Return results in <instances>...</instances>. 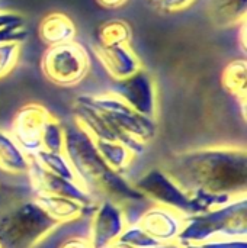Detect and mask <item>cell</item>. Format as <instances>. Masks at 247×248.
<instances>
[{
  "label": "cell",
  "mask_w": 247,
  "mask_h": 248,
  "mask_svg": "<svg viewBox=\"0 0 247 248\" xmlns=\"http://www.w3.org/2000/svg\"><path fill=\"white\" fill-rule=\"evenodd\" d=\"M191 195L197 214L247 195V154L240 145H208L169 157L162 166Z\"/></svg>",
  "instance_id": "1"
},
{
  "label": "cell",
  "mask_w": 247,
  "mask_h": 248,
  "mask_svg": "<svg viewBox=\"0 0 247 248\" xmlns=\"http://www.w3.org/2000/svg\"><path fill=\"white\" fill-rule=\"evenodd\" d=\"M64 154L70 160L80 185L98 201L109 199L124 208L128 203L147 202L131 180L103 161L93 140L77 125L66 128Z\"/></svg>",
  "instance_id": "2"
},
{
  "label": "cell",
  "mask_w": 247,
  "mask_h": 248,
  "mask_svg": "<svg viewBox=\"0 0 247 248\" xmlns=\"http://www.w3.org/2000/svg\"><path fill=\"white\" fill-rule=\"evenodd\" d=\"M58 227L36 205L32 193L10 199L0 208V247L36 248Z\"/></svg>",
  "instance_id": "3"
},
{
  "label": "cell",
  "mask_w": 247,
  "mask_h": 248,
  "mask_svg": "<svg viewBox=\"0 0 247 248\" xmlns=\"http://www.w3.org/2000/svg\"><path fill=\"white\" fill-rule=\"evenodd\" d=\"M247 238V195L202 214L186 217L178 238L183 244H205L217 240Z\"/></svg>",
  "instance_id": "4"
},
{
  "label": "cell",
  "mask_w": 247,
  "mask_h": 248,
  "mask_svg": "<svg viewBox=\"0 0 247 248\" xmlns=\"http://www.w3.org/2000/svg\"><path fill=\"white\" fill-rule=\"evenodd\" d=\"M41 73L60 87H74L90 73L92 61L86 46L77 41L47 46L41 57Z\"/></svg>",
  "instance_id": "5"
},
{
  "label": "cell",
  "mask_w": 247,
  "mask_h": 248,
  "mask_svg": "<svg viewBox=\"0 0 247 248\" xmlns=\"http://www.w3.org/2000/svg\"><path fill=\"white\" fill-rule=\"evenodd\" d=\"M80 97L98 109L116 129L141 144L148 145L157 137V121L138 113L114 93L102 92L96 94H82Z\"/></svg>",
  "instance_id": "6"
},
{
  "label": "cell",
  "mask_w": 247,
  "mask_h": 248,
  "mask_svg": "<svg viewBox=\"0 0 247 248\" xmlns=\"http://www.w3.org/2000/svg\"><path fill=\"white\" fill-rule=\"evenodd\" d=\"M132 185L147 199V202L173 208L185 217L197 214L191 195L186 193L163 167H153L147 170L135 179Z\"/></svg>",
  "instance_id": "7"
},
{
  "label": "cell",
  "mask_w": 247,
  "mask_h": 248,
  "mask_svg": "<svg viewBox=\"0 0 247 248\" xmlns=\"http://www.w3.org/2000/svg\"><path fill=\"white\" fill-rule=\"evenodd\" d=\"M73 118H74V125H77L80 129H83L93 141L122 142L135 154V157L141 155L146 151L147 145L141 144L140 141H137V140L125 135L119 129H116L98 109L90 106L80 96H77L74 100Z\"/></svg>",
  "instance_id": "8"
},
{
  "label": "cell",
  "mask_w": 247,
  "mask_h": 248,
  "mask_svg": "<svg viewBox=\"0 0 247 248\" xmlns=\"http://www.w3.org/2000/svg\"><path fill=\"white\" fill-rule=\"evenodd\" d=\"M138 113L154 118L157 116V86L151 74L141 68L135 74L111 83L109 90Z\"/></svg>",
  "instance_id": "9"
},
{
  "label": "cell",
  "mask_w": 247,
  "mask_h": 248,
  "mask_svg": "<svg viewBox=\"0 0 247 248\" xmlns=\"http://www.w3.org/2000/svg\"><path fill=\"white\" fill-rule=\"evenodd\" d=\"M130 224L125 208L114 201L100 199L93 208L87 238L95 248H106L118 241Z\"/></svg>",
  "instance_id": "10"
},
{
  "label": "cell",
  "mask_w": 247,
  "mask_h": 248,
  "mask_svg": "<svg viewBox=\"0 0 247 248\" xmlns=\"http://www.w3.org/2000/svg\"><path fill=\"white\" fill-rule=\"evenodd\" d=\"M49 115L51 112L45 106L32 102L20 106L12 119L9 132L29 157L42 150L41 135Z\"/></svg>",
  "instance_id": "11"
},
{
  "label": "cell",
  "mask_w": 247,
  "mask_h": 248,
  "mask_svg": "<svg viewBox=\"0 0 247 248\" xmlns=\"http://www.w3.org/2000/svg\"><path fill=\"white\" fill-rule=\"evenodd\" d=\"M26 176L32 193H45V195L68 198L83 203L87 208H95V205L98 203V199L89 190H86L79 182L63 179L45 171L32 157H31L29 171Z\"/></svg>",
  "instance_id": "12"
},
{
  "label": "cell",
  "mask_w": 247,
  "mask_h": 248,
  "mask_svg": "<svg viewBox=\"0 0 247 248\" xmlns=\"http://www.w3.org/2000/svg\"><path fill=\"white\" fill-rule=\"evenodd\" d=\"M186 217L179 211L153 203L138 218L137 224L159 244L178 243Z\"/></svg>",
  "instance_id": "13"
},
{
  "label": "cell",
  "mask_w": 247,
  "mask_h": 248,
  "mask_svg": "<svg viewBox=\"0 0 247 248\" xmlns=\"http://www.w3.org/2000/svg\"><path fill=\"white\" fill-rule=\"evenodd\" d=\"M92 49L112 81L124 80L144 68L140 57L131 45L103 46L96 42Z\"/></svg>",
  "instance_id": "14"
},
{
  "label": "cell",
  "mask_w": 247,
  "mask_h": 248,
  "mask_svg": "<svg viewBox=\"0 0 247 248\" xmlns=\"http://www.w3.org/2000/svg\"><path fill=\"white\" fill-rule=\"evenodd\" d=\"M32 198L36 202V205L58 225L77 221L90 209L83 203L68 198L45 195V193H32Z\"/></svg>",
  "instance_id": "15"
},
{
  "label": "cell",
  "mask_w": 247,
  "mask_h": 248,
  "mask_svg": "<svg viewBox=\"0 0 247 248\" xmlns=\"http://www.w3.org/2000/svg\"><path fill=\"white\" fill-rule=\"evenodd\" d=\"M77 28L71 17L61 12H51L38 25V36L47 46L61 45L76 41Z\"/></svg>",
  "instance_id": "16"
},
{
  "label": "cell",
  "mask_w": 247,
  "mask_h": 248,
  "mask_svg": "<svg viewBox=\"0 0 247 248\" xmlns=\"http://www.w3.org/2000/svg\"><path fill=\"white\" fill-rule=\"evenodd\" d=\"M31 157L15 141L9 129L0 128V170L12 176H26Z\"/></svg>",
  "instance_id": "17"
},
{
  "label": "cell",
  "mask_w": 247,
  "mask_h": 248,
  "mask_svg": "<svg viewBox=\"0 0 247 248\" xmlns=\"http://www.w3.org/2000/svg\"><path fill=\"white\" fill-rule=\"evenodd\" d=\"M223 89L236 97L242 108V113L246 118V96H247V62L246 58L231 60L223 70L221 74Z\"/></svg>",
  "instance_id": "18"
},
{
  "label": "cell",
  "mask_w": 247,
  "mask_h": 248,
  "mask_svg": "<svg viewBox=\"0 0 247 248\" xmlns=\"http://www.w3.org/2000/svg\"><path fill=\"white\" fill-rule=\"evenodd\" d=\"M247 0H208V15L213 25L230 28L246 20Z\"/></svg>",
  "instance_id": "19"
},
{
  "label": "cell",
  "mask_w": 247,
  "mask_h": 248,
  "mask_svg": "<svg viewBox=\"0 0 247 248\" xmlns=\"http://www.w3.org/2000/svg\"><path fill=\"white\" fill-rule=\"evenodd\" d=\"M99 155L103 161L116 173L125 176L128 169L131 167L135 154L122 142L118 141H93Z\"/></svg>",
  "instance_id": "20"
},
{
  "label": "cell",
  "mask_w": 247,
  "mask_h": 248,
  "mask_svg": "<svg viewBox=\"0 0 247 248\" xmlns=\"http://www.w3.org/2000/svg\"><path fill=\"white\" fill-rule=\"evenodd\" d=\"M96 38L98 44L103 46L130 45L132 39V29L124 19H109L99 25Z\"/></svg>",
  "instance_id": "21"
},
{
  "label": "cell",
  "mask_w": 247,
  "mask_h": 248,
  "mask_svg": "<svg viewBox=\"0 0 247 248\" xmlns=\"http://www.w3.org/2000/svg\"><path fill=\"white\" fill-rule=\"evenodd\" d=\"M32 158L48 173L63 177V179H68L73 182H79L76 177V173L73 170V166L70 163V160L67 158V155L64 154V151L61 153H54V151H38L35 155H32ZM80 183V182H79Z\"/></svg>",
  "instance_id": "22"
},
{
  "label": "cell",
  "mask_w": 247,
  "mask_h": 248,
  "mask_svg": "<svg viewBox=\"0 0 247 248\" xmlns=\"http://www.w3.org/2000/svg\"><path fill=\"white\" fill-rule=\"evenodd\" d=\"M64 141H66V126L61 124L58 118H55L51 113L42 129L41 147L44 151L61 153L64 151Z\"/></svg>",
  "instance_id": "23"
},
{
  "label": "cell",
  "mask_w": 247,
  "mask_h": 248,
  "mask_svg": "<svg viewBox=\"0 0 247 248\" xmlns=\"http://www.w3.org/2000/svg\"><path fill=\"white\" fill-rule=\"evenodd\" d=\"M119 241L134 248H156L160 246L137 222H130L127 225L122 235L119 237Z\"/></svg>",
  "instance_id": "24"
},
{
  "label": "cell",
  "mask_w": 247,
  "mask_h": 248,
  "mask_svg": "<svg viewBox=\"0 0 247 248\" xmlns=\"http://www.w3.org/2000/svg\"><path fill=\"white\" fill-rule=\"evenodd\" d=\"M22 45L16 41L0 42V78L6 77L17 65Z\"/></svg>",
  "instance_id": "25"
},
{
  "label": "cell",
  "mask_w": 247,
  "mask_h": 248,
  "mask_svg": "<svg viewBox=\"0 0 247 248\" xmlns=\"http://www.w3.org/2000/svg\"><path fill=\"white\" fill-rule=\"evenodd\" d=\"M23 26V16L17 12L0 9V29Z\"/></svg>",
  "instance_id": "26"
},
{
  "label": "cell",
  "mask_w": 247,
  "mask_h": 248,
  "mask_svg": "<svg viewBox=\"0 0 247 248\" xmlns=\"http://www.w3.org/2000/svg\"><path fill=\"white\" fill-rule=\"evenodd\" d=\"M195 0H160L156 7H159L163 12H181L188 9L191 4H194Z\"/></svg>",
  "instance_id": "27"
},
{
  "label": "cell",
  "mask_w": 247,
  "mask_h": 248,
  "mask_svg": "<svg viewBox=\"0 0 247 248\" xmlns=\"http://www.w3.org/2000/svg\"><path fill=\"white\" fill-rule=\"evenodd\" d=\"M202 248H247V238L239 240H217L205 244H199Z\"/></svg>",
  "instance_id": "28"
},
{
  "label": "cell",
  "mask_w": 247,
  "mask_h": 248,
  "mask_svg": "<svg viewBox=\"0 0 247 248\" xmlns=\"http://www.w3.org/2000/svg\"><path fill=\"white\" fill-rule=\"evenodd\" d=\"M58 248H95L89 241L87 235H71L67 237Z\"/></svg>",
  "instance_id": "29"
},
{
  "label": "cell",
  "mask_w": 247,
  "mask_h": 248,
  "mask_svg": "<svg viewBox=\"0 0 247 248\" xmlns=\"http://www.w3.org/2000/svg\"><path fill=\"white\" fill-rule=\"evenodd\" d=\"M128 0H96V3L105 9H119L122 7Z\"/></svg>",
  "instance_id": "30"
},
{
  "label": "cell",
  "mask_w": 247,
  "mask_h": 248,
  "mask_svg": "<svg viewBox=\"0 0 247 248\" xmlns=\"http://www.w3.org/2000/svg\"><path fill=\"white\" fill-rule=\"evenodd\" d=\"M237 28H240V32H239L240 48L243 51V55H246V20H243L242 23H239Z\"/></svg>",
  "instance_id": "31"
},
{
  "label": "cell",
  "mask_w": 247,
  "mask_h": 248,
  "mask_svg": "<svg viewBox=\"0 0 247 248\" xmlns=\"http://www.w3.org/2000/svg\"><path fill=\"white\" fill-rule=\"evenodd\" d=\"M106 248H134L131 247V246H128V244H125V243H122V241H115V243H112L111 246H108Z\"/></svg>",
  "instance_id": "32"
},
{
  "label": "cell",
  "mask_w": 247,
  "mask_h": 248,
  "mask_svg": "<svg viewBox=\"0 0 247 248\" xmlns=\"http://www.w3.org/2000/svg\"><path fill=\"white\" fill-rule=\"evenodd\" d=\"M156 248H182V246L179 243H170V244H160Z\"/></svg>",
  "instance_id": "33"
},
{
  "label": "cell",
  "mask_w": 247,
  "mask_h": 248,
  "mask_svg": "<svg viewBox=\"0 0 247 248\" xmlns=\"http://www.w3.org/2000/svg\"><path fill=\"white\" fill-rule=\"evenodd\" d=\"M182 248H202V246H199V244H183Z\"/></svg>",
  "instance_id": "34"
},
{
  "label": "cell",
  "mask_w": 247,
  "mask_h": 248,
  "mask_svg": "<svg viewBox=\"0 0 247 248\" xmlns=\"http://www.w3.org/2000/svg\"><path fill=\"white\" fill-rule=\"evenodd\" d=\"M148 1H150V3H153V4L156 6V4H157V3H159L160 0H148Z\"/></svg>",
  "instance_id": "35"
},
{
  "label": "cell",
  "mask_w": 247,
  "mask_h": 248,
  "mask_svg": "<svg viewBox=\"0 0 247 248\" xmlns=\"http://www.w3.org/2000/svg\"><path fill=\"white\" fill-rule=\"evenodd\" d=\"M0 248H1V247H0Z\"/></svg>",
  "instance_id": "36"
}]
</instances>
